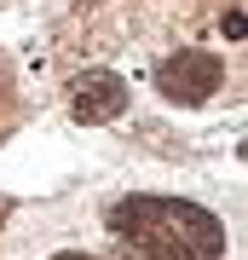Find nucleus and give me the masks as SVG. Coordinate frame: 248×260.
Returning <instances> with one entry per match:
<instances>
[{"mask_svg":"<svg viewBox=\"0 0 248 260\" xmlns=\"http://www.w3.org/2000/svg\"><path fill=\"white\" fill-rule=\"evenodd\" d=\"M220 87H225V70H220V58L202 52V47L167 52L162 64H156V93L167 104H208Z\"/></svg>","mask_w":248,"mask_h":260,"instance_id":"nucleus-2","label":"nucleus"},{"mask_svg":"<svg viewBox=\"0 0 248 260\" xmlns=\"http://www.w3.org/2000/svg\"><path fill=\"white\" fill-rule=\"evenodd\" d=\"M69 116L81 127H104V121L127 116V81L116 70H87L81 81L69 87Z\"/></svg>","mask_w":248,"mask_h":260,"instance_id":"nucleus-3","label":"nucleus"},{"mask_svg":"<svg viewBox=\"0 0 248 260\" xmlns=\"http://www.w3.org/2000/svg\"><path fill=\"white\" fill-rule=\"evenodd\" d=\"M220 29H225L231 41H242V35H248V18H242V12H225V23H220Z\"/></svg>","mask_w":248,"mask_h":260,"instance_id":"nucleus-5","label":"nucleus"},{"mask_svg":"<svg viewBox=\"0 0 248 260\" xmlns=\"http://www.w3.org/2000/svg\"><path fill=\"white\" fill-rule=\"evenodd\" d=\"M237 156H242V162H248V139H242V145H237Z\"/></svg>","mask_w":248,"mask_h":260,"instance_id":"nucleus-7","label":"nucleus"},{"mask_svg":"<svg viewBox=\"0 0 248 260\" xmlns=\"http://www.w3.org/2000/svg\"><path fill=\"white\" fill-rule=\"evenodd\" d=\"M6 121H12V64L0 58V133H6Z\"/></svg>","mask_w":248,"mask_h":260,"instance_id":"nucleus-4","label":"nucleus"},{"mask_svg":"<svg viewBox=\"0 0 248 260\" xmlns=\"http://www.w3.org/2000/svg\"><path fill=\"white\" fill-rule=\"evenodd\" d=\"M104 225L127 243L133 260H220L225 225L191 197H121Z\"/></svg>","mask_w":248,"mask_h":260,"instance_id":"nucleus-1","label":"nucleus"},{"mask_svg":"<svg viewBox=\"0 0 248 260\" xmlns=\"http://www.w3.org/2000/svg\"><path fill=\"white\" fill-rule=\"evenodd\" d=\"M52 260H92V254H75V249H69V254H52Z\"/></svg>","mask_w":248,"mask_h":260,"instance_id":"nucleus-6","label":"nucleus"}]
</instances>
